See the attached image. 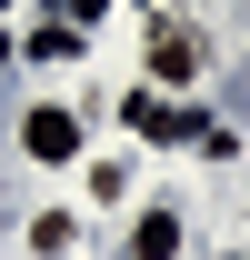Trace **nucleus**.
Instances as JSON below:
<instances>
[{
    "label": "nucleus",
    "mask_w": 250,
    "mask_h": 260,
    "mask_svg": "<svg viewBox=\"0 0 250 260\" xmlns=\"http://www.w3.org/2000/svg\"><path fill=\"white\" fill-rule=\"evenodd\" d=\"M150 70L160 80H190V70H200V40L190 30H150Z\"/></svg>",
    "instance_id": "2"
},
{
    "label": "nucleus",
    "mask_w": 250,
    "mask_h": 260,
    "mask_svg": "<svg viewBox=\"0 0 250 260\" xmlns=\"http://www.w3.org/2000/svg\"><path fill=\"white\" fill-rule=\"evenodd\" d=\"M180 250V220L170 210H140V230H130V260H170Z\"/></svg>",
    "instance_id": "3"
},
{
    "label": "nucleus",
    "mask_w": 250,
    "mask_h": 260,
    "mask_svg": "<svg viewBox=\"0 0 250 260\" xmlns=\"http://www.w3.org/2000/svg\"><path fill=\"white\" fill-rule=\"evenodd\" d=\"M20 140H30V160H80V120H70V110H50V100L20 120Z\"/></svg>",
    "instance_id": "1"
}]
</instances>
